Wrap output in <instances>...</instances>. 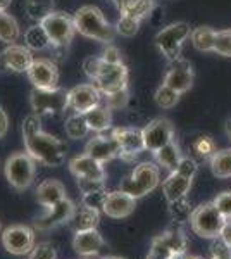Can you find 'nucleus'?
<instances>
[{"instance_id": "f257e3e1", "label": "nucleus", "mask_w": 231, "mask_h": 259, "mask_svg": "<svg viewBox=\"0 0 231 259\" xmlns=\"http://www.w3.org/2000/svg\"><path fill=\"white\" fill-rule=\"evenodd\" d=\"M23 139L24 149L35 161L50 166V168H57V166L64 164L68 147L61 139L41 130L40 116L35 112L28 114L23 119Z\"/></svg>"}, {"instance_id": "f03ea898", "label": "nucleus", "mask_w": 231, "mask_h": 259, "mask_svg": "<svg viewBox=\"0 0 231 259\" xmlns=\"http://www.w3.org/2000/svg\"><path fill=\"white\" fill-rule=\"evenodd\" d=\"M76 33L86 36L90 40L102 41V44H112L114 41V28L104 18L102 11L95 6H83L74 12L73 16Z\"/></svg>"}, {"instance_id": "7ed1b4c3", "label": "nucleus", "mask_w": 231, "mask_h": 259, "mask_svg": "<svg viewBox=\"0 0 231 259\" xmlns=\"http://www.w3.org/2000/svg\"><path fill=\"white\" fill-rule=\"evenodd\" d=\"M161 183V171L159 166L154 162H140L135 166V169L131 171L129 177H126L119 185V190H123L124 194L131 195L133 199H140L149 195L150 192H154Z\"/></svg>"}, {"instance_id": "20e7f679", "label": "nucleus", "mask_w": 231, "mask_h": 259, "mask_svg": "<svg viewBox=\"0 0 231 259\" xmlns=\"http://www.w3.org/2000/svg\"><path fill=\"white\" fill-rule=\"evenodd\" d=\"M188 221H190V227L195 235H199L200 239H209V240L221 237L224 225L228 223L224 220V216L214 206V202H204L200 206H197L192 211Z\"/></svg>"}, {"instance_id": "39448f33", "label": "nucleus", "mask_w": 231, "mask_h": 259, "mask_svg": "<svg viewBox=\"0 0 231 259\" xmlns=\"http://www.w3.org/2000/svg\"><path fill=\"white\" fill-rule=\"evenodd\" d=\"M192 28L184 21H178V23H171L166 28H162L161 31L155 35V47L159 49V52L162 54L169 62L176 61L178 57H181V47L184 40L190 36Z\"/></svg>"}, {"instance_id": "423d86ee", "label": "nucleus", "mask_w": 231, "mask_h": 259, "mask_svg": "<svg viewBox=\"0 0 231 259\" xmlns=\"http://www.w3.org/2000/svg\"><path fill=\"white\" fill-rule=\"evenodd\" d=\"M6 178L16 190H26L31 187L36 175L35 159L28 152H14L6 161Z\"/></svg>"}, {"instance_id": "0eeeda50", "label": "nucleus", "mask_w": 231, "mask_h": 259, "mask_svg": "<svg viewBox=\"0 0 231 259\" xmlns=\"http://www.w3.org/2000/svg\"><path fill=\"white\" fill-rule=\"evenodd\" d=\"M40 24L47 31L52 47H59V49L68 47L74 38V33H76L73 16L66 14V12H59V11L49 12L40 21Z\"/></svg>"}, {"instance_id": "6e6552de", "label": "nucleus", "mask_w": 231, "mask_h": 259, "mask_svg": "<svg viewBox=\"0 0 231 259\" xmlns=\"http://www.w3.org/2000/svg\"><path fill=\"white\" fill-rule=\"evenodd\" d=\"M29 104L35 114H59L68 109V92L62 89L40 90L33 89L29 94Z\"/></svg>"}, {"instance_id": "1a4fd4ad", "label": "nucleus", "mask_w": 231, "mask_h": 259, "mask_svg": "<svg viewBox=\"0 0 231 259\" xmlns=\"http://www.w3.org/2000/svg\"><path fill=\"white\" fill-rule=\"evenodd\" d=\"M2 245L14 256L29 254L35 247V230L26 225H11L2 232Z\"/></svg>"}, {"instance_id": "9d476101", "label": "nucleus", "mask_w": 231, "mask_h": 259, "mask_svg": "<svg viewBox=\"0 0 231 259\" xmlns=\"http://www.w3.org/2000/svg\"><path fill=\"white\" fill-rule=\"evenodd\" d=\"M94 85L102 95L126 90L128 89V68L123 62L121 64H109L104 61V66L99 76L94 80Z\"/></svg>"}, {"instance_id": "9b49d317", "label": "nucleus", "mask_w": 231, "mask_h": 259, "mask_svg": "<svg viewBox=\"0 0 231 259\" xmlns=\"http://www.w3.org/2000/svg\"><path fill=\"white\" fill-rule=\"evenodd\" d=\"M142 135H144L145 150L154 154L174 140V128L169 119L155 118L142 128Z\"/></svg>"}, {"instance_id": "f8f14e48", "label": "nucleus", "mask_w": 231, "mask_h": 259, "mask_svg": "<svg viewBox=\"0 0 231 259\" xmlns=\"http://www.w3.org/2000/svg\"><path fill=\"white\" fill-rule=\"evenodd\" d=\"M28 78L33 83V89L54 90L59 89V69L56 62L50 59H35L28 69Z\"/></svg>"}, {"instance_id": "ddd939ff", "label": "nucleus", "mask_w": 231, "mask_h": 259, "mask_svg": "<svg viewBox=\"0 0 231 259\" xmlns=\"http://www.w3.org/2000/svg\"><path fill=\"white\" fill-rule=\"evenodd\" d=\"M111 135L117 140V144L121 147L119 156L126 161H133L138 154L145 150L144 135H142L140 128H131V126L112 128Z\"/></svg>"}, {"instance_id": "4468645a", "label": "nucleus", "mask_w": 231, "mask_h": 259, "mask_svg": "<svg viewBox=\"0 0 231 259\" xmlns=\"http://www.w3.org/2000/svg\"><path fill=\"white\" fill-rule=\"evenodd\" d=\"M33 61H35L33 52L26 45H7V49L0 54V71L9 69L14 73H28Z\"/></svg>"}, {"instance_id": "2eb2a0df", "label": "nucleus", "mask_w": 231, "mask_h": 259, "mask_svg": "<svg viewBox=\"0 0 231 259\" xmlns=\"http://www.w3.org/2000/svg\"><path fill=\"white\" fill-rule=\"evenodd\" d=\"M74 207L76 206H74L73 200H69L68 197L62 199L61 202L47 207V211L35 221V228L40 230V232H47V230L61 227V225H68V221L74 212Z\"/></svg>"}, {"instance_id": "dca6fc26", "label": "nucleus", "mask_w": 231, "mask_h": 259, "mask_svg": "<svg viewBox=\"0 0 231 259\" xmlns=\"http://www.w3.org/2000/svg\"><path fill=\"white\" fill-rule=\"evenodd\" d=\"M162 83L169 87V89H173L174 92H178L179 95L188 92L193 85L192 64L183 57H178L176 61L169 62V69H167Z\"/></svg>"}, {"instance_id": "f3484780", "label": "nucleus", "mask_w": 231, "mask_h": 259, "mask_svg": "<svg viewBox=\"0 0 231 259\" xmlns=\"http://www.w3.org/2000/svg\"><path fill=\"white\" fill-rule=\"evenodd\" d=\"M102 100V94L91 85H78L68 92V107L78 114H85L95 106H99Z\"/></svg>"}, {"instance_id": "a211bd4d", "label": "nucleus", "mask_w": 231, "mask_h": 259, "mask_svg": "<svg viewBox=\"0 0 231 259\" xmlns=\"http://www.w3.org/2000/svg\"><path fill=\"white\" fill-rule=\"evenodd\" d=\"M135 207H136V199L124 194L123 190H114V192H107L102 212L112 220H124L135 212Z\"/></svg>"}, {"instance_id": "6ab92c4d", "label": "nucleus", "mask_w": 231, "mask_h": 259, "mask_svg": "<svg viewBox=\"0 0 231 259\" xmlns=\"http://www.w3.org/2000/svg\"><path fill=\"white\" fill-rule=\"evenodd\" d=\"M187 249L188 240L179 228H171L162 232L161 235H157L152 240V247H150V250H155L164 257L171 256L174 252H187Z\"/></svg>"}, {"instance_id": "aec40b11", "label": "nucleus", "mask_w": 231, "mask_h": 259, "mask_svg": "<svg viewBox=\"0 0 231 259\" xmlns=\"http://www.w3.org/2000/svg\"><path fill=\"white\" fill-rule=\"evenodd\" d=\"M85 154H88L90 157L100 161V162H107L112 161L114 157H117L121 154V147L117 144V140L112 135H104L99 133L94 139L88 140Z\"/></svg>"}, {"instance_id": "412c9836", "label": "nucleus", "mask_w": 231, "mask_h": 259, "mask_svg": "<svg viewBox=\"0 0 231 259\" xmlns=\"http://www.w3.org/2000/svg\"><path fill=\"white\" fill-rule=\"evenodd\" d=\"M106 245L102 233L97 228L81 230V232H74L73 237V249L83 257H94L100 252V249Z\"/></svg>"}, {"instance_id": "4be33fe9", "label": "nucleus", "mask_w": 231, "mask_h": 259, "mask_svg": "<svg viewBox=\"0 0 231 259\" xmlns=\"http://www.w3.org/2000/svg\"><path fill=\"white\" fill-rule=\"evenodd\" d=\"M69 171L76 178H95V180H106L107 173L104 169V162L94 159L88 154H81L69 161Z\"/></svg>"}, {"instance_id": "5701e85b", "label": "nucleus", "mask_w": 231, "mask_h": 259, "mask_svg": "<svg viewBox=\"0 0 231 259\" xmlns=\"http://www.w3.org/2000/svg\"><path fill=\"white\" fill-rule=\"evenodd\" d=\"M192 189V178L179 175L178 171H171V175L162 182V194L167 202L184 199Z\"/></svg>"}, {"instance_id": "b1692460", "label": "nucleus", "mask_w": 231, "mask_h": 259, "mask_svg": "<svg viewBox=\"0 0 231 259\" xmlns=\"http://www.w3.org/2000/svg\"><path fill=\"white\" fill-rule=\"evenodd\" d=\"M62 199H66V189L57 180H45L36 187V200L41 206L50 207L61 202Z\"/></svg>"}, {"instance_id": "393cba45", "label": "nucleus", "mask_w": 231, "mask_h": 259, "mask_svg": "<svg viewBox=\"0 0 231 259\" xmlns=\"http://www.w3.org/2000/svg\"><path fill=\"white\" fill-rule=\"evenodd\" d=\"M99 223H100V211L91 209V207L85 206V204L74 207L73 216H71V220L68 221V225L74 230V232L97 228Z\"/></svg>"}, {"instance_id": "a878e982", "label": "nucleus", "mask_w": 231, "mask_h": 259, "mask_svg": "<svg viewBox=\"0 0 231 259\" xmlns=\"http://www.w3.org/2000/svg\"><path fill=\"white\" fill-rule=\"evenodd\" d=\"M85 119L88 123L90 132L104 133L112 126V111L106 106H95L94 109L85 112Z\"/></svg>"}, {"instance_id": "bb28decb", "label": "nucleus", "mask_w": 231, "mask_h": 259, "mask_svg": "<svg viewBox=\"0 0 231 259\" xmlns=\"http://www.w3.org/2000/svg\"><path fill=\"white\" fill-rule=\"evenodd\" d=\"M216 35L217 31L209 26H197L190 33L192 45L199 52H214V45H216Z\"/></svg>"}, {"instance_id": "cd10ccee", "label": "nucleus", "mask_w": 231, "mask_h": 259, "mask_svg": "<svg viewBox=\"0 0 231 259\" xmlns=\"http://www.w3.org/2000/svg\"><path fill=\"white\" fill-rule=\"evenodd\" d=\"M155 161H157L159 166L169 169V171H176L179 161H181V152H179V145L176 142H169L167 145H164L162 149H159L157 152H154Z\"/></svg>"}, {"instance_id": "c85d7f7f", "label": "nucleus", "mask_w": 231, "mask_h": 259, "mask_svg": "<svg viewBox=\"0 0 231 259\" xmlns=\"http://www.w3.org/2000/svg\"><path fill=\"white\" fill-rule=\"evenodd\" d=\"M154 6H155V0H126L119 12L121 16H128V18H133L142 23L152 12Z\"/></svg>"}, {"instance_id": "c756f323", "label": "nucleus", "mask_w": 231, "mask_h": 259, "mask_svg": "<svg viewBox=\"0 0 231 259\" xmlns=\"http://www.w3.org/2000/svg\"><path fill=\"white\" fill-rule=\"evenodd\" d=\"M209 164L216 178H231V149L216 150L209 159Z\"/></svg>"}, {"instance_id": "7c9ffc66", "label": "nucleus", "mask_w": 231, "mask_h": 259, "mask_svg": "<svg viewBox=\"0 0 231 259\" xmlns=\"http://www.w3.org/2000/svg\"><path fill=\"white\" fill-rule=\"evenodd\" d=\"M21 35L18 21L7 14V11H0V40L7 45L16 44Z\"/></svg>"}, {"instance_id": "2f4dec72", "label": "nucleus", "mask_w": 231, "mask_h": 259, "mask_svg": "<svg viewBox=\"0 0 231 259\" xmlns=\"http://www.w3.org/2000/svg\"><path fill=\"white\" fill-rule=\"evenodd\" d=\"M24 44L29 50H45L50 47V38L47 31L43 30V26L38 23L35 26L28 28V31L24 33Z\"/></svg>"}, {"instance_id": "473e14b6", "label": "nucleus", "mask_w": 231, "mask_h": 259, "mask_svg": "<svg viewBox=\"0 0 231 259\" xmlns=\"http://www.w3.org/2000/svg\"><path fill=\"white\" fill-rule=\"evenodd\" d=\"M190 150H192V157L195 161L197 159L205 161V159H211L217 149H216V144H214V140L211 139V137L202 135V137H199V139H195L192 142Z\"/></svg>"}, {"instance_id": "72a5a7b5", "label": "nucleus", "mask_w": 231, "mask_h": 259, "mask_svg": "<svg viewBox=\"0 0 231 259\" xmlns=\"http://www.w3.org/2000/svg\"><path fill=\"white\" fill-rule=\"evenodd\" d=\"M64 126H66V133H68V137L73 140L85 139V137L88 135V132H90L88 123L85 119V114H78V112H74L73 116H69V118L66 119Z\"/></svg>"}, {"instance_id": "f704fd0d", "label": "nucleus", "mask_w": 231, "mask_h": 259, "mask_svg": "<svg viewBox=\"0 0 231 259\" xmlns=\"http://www.w3.org/2000/svg\"><path fill=\"white\" fill-rule=\"evenodd\" d=\"M154 99H155V104H157L161 109H171V107H174L176 104H178L179 94L162 83V85L159 87L157 90H155Z\"/></svg>"}, {"instance_id": "c9c22d12", "label": "nucleus", "mask_w": 231, "mask_h": 259, "mask_svg": "<svg viewBox=\"0 0 231 259\" xmlns=\"http://www.w3.org/2000/svg\"><path fill=\"white\" fill-rule=\"evenodd\" d=\"M102 97H104V106L109 107L111 111H119L126 107V104H128V100H129V94H128V89H126L121 92H114V94L102 95Z\"/></svg>"}, {"instance_id": "e433bc0d", "label": "nucleus", "mask_w": 231, "mask_h": 259, "mask_svg": "<svg viewBox=\"0 0 231 259\" xmlns=\"http://www.w3.org/2000/svg\"><path fill=\"white\" fill-rule=\"evenodd\" d=\"M26 9H28L29 18L36 19L40 23V21L43 19L45 16L49 14V12H52V0H45L43 4L36 2V0H28Z\"/></svg>"}, {"instance_id": "4c0bfd02", "label": "nucleus", "mask_w": 231, "mask_h": 259, "mask_svg": "<svg viewBox=\"0 0 231 259\" xmlns=\"http://www.w3.org/2000/svg\"><path fill=\"white\" fill-rule=\"evenodd\" d=\"M214 52L219 54V56H224V57H231V30L217 31Z\"/></svg>"}, {"instance_id": "58836bf2", "label": "nucleus", "mask_w": 231, "mask_h": 259, "mask_svg": "<svg viewBox=\"0 0 231 259\" xmlns=\"http://www.w3.org/2000/svg\"><path fill=\"white\" fill-rule=\"evenodd\" d=\"M78 180V189L83 195L91 194V192L107 190L106 180H95V178H76Z\"/></svg>"}, {"instance_id": "ea45409f", "label": "nucleus", "mask_w": 231, "mask_h": 259, "mask_svg": "<svg viewBox=\"0 0 231 259\" xmlns=\"http://www.w3.org/2000/svg\"><path fill=\"white\" fill-rule=\"evenodd\" d=\"M212 202H214V206L217 207V211L224 216V220L231 221V190L217 194V197L214 199Z\"/></svg>"}, {"instance_id": "a19ab883", "label": "nucleus", "mask_w": 231, "mask_h": 259, "mask_svg": "<svg viewBox=\"0 0 231 259\" xmlns=\"http://www.w3.org/2000/svg\"><path fill=\"white\" fill-rule=\"evenodd\" d=\"M117 31L121 33L123 36H133L138 33V28H140V21L128 18V16H121L119 21L116 24Z\"/></svg>"}, {"instance_id": "79ce46f5", "label": "nucleus", "mask_w": 231, "mask_h": 259, "mask_svg": "<svg viewBox=\"0 0 231 259\" xmlns=\"http://www.w3.org/2000/svg\"><path fill=\"white\" fill-rule=\"evenodd\" d=\"M28 259H57V250L52 244L43 242V244H38L33 247Z\"/></svg>"}, {"instance_id": "37998d69", "label": "nucleus", "mask_w": 231, "mask_h": 259, "mask_svg": "<svg viewBox=\"0 0 231 259\" xmlns=\"http://www.w3.org/2000/svg\"><path fill=\"white\" fill-rule=\"evenodd\" d=\"M106 197H107V190L91 192V194H85V195H83L81 204H85V206L91 207V209H97V211L102 212L104 200H106Z\"/></svg>"}, {"instance_id": "c03bdc74", "label": "nucleus", "mask_w": 231, "mask_h": 259, "mask_svg": "<svg viewBox=\"0 0 231 259\" xmlns=\"http://www.w3.org/2000/svg\"><path fill=\"white\" fill-rule=\"evenodd\" d=\"M169 211L174 220H190V206H188L187 199H179L174 202H169Z\"/></svg>"}, {"instance_id": "a18cd8bd", "label": "nucleus", "mask_w": 231, "mask_h": 259, "mask_svg": "<svg viewBox=\"0 0 231 259\" xmlns=\"http://www.w3.org/2000/svg\"><path fill=\"white\" fill-rule=\"evenodd\" d=\"M102 66H104V59H102V57L90 56V57H86V59L83 61V69H85V73L88 74V78H90L91 81H94L95 78L99 76Z\"/></svg>"}, {"instance_id": "49530a36", "label": "nucleus", "mask_w": 231, "mask_h": 259, "mask_svg": "<svg viewBox=\"0 0 231 259\" xmlns=\"http://www.w3.org/2000/svg\"><path fill=\"white\" fill-rule=\"evenodd\" d=\"M176 171H178L179 175H183V177L193 180L195 175L199 173V164H197V161L193 159V157H181V161H179Z\"/></svg>"}, {"instance_id": "de8ad7c7", "label": "nucleus", "mask_w": 231, "mask_h": 259, "mask_svg": "<svg viewBox=\"0 0 231 259\" xmlns=\"http://www.w3.org/2000/svg\"><path fill=\"white\" fill-rule=\"evenodd\" d=\"M211 254V259H231V247L221 237H217V239H214Z\"/></svg>"}, {"instance_id": "09e8293b", "label": "nucleus", "mask_w": 231, "mask_h": 259, "mask_svg": "<svg viewBox=\"0 0 231 259\" xmlns=\"http://www.w3.org/2000/svg\"><path fill=\"white\" fill-rule=\"evenodd\" d=\"M100 57L106 62H109V64H121V62H123V56H121V52L112 44L107 45Z\"/></svg>"}, {"instance_id": "8fccbe9b", "label": "nucleus", "mask_w": 231, "mask_h": 259, "mask_svg": "<svg viewBox=\"0 0 231 259\" xmlns=\"http://www.w3.org/2000/svg\"><path fill=\"white\" fill-rule=\"evenodd\" d=\"M7 132H9V116L0 106V139H4L7 135Z\"/></svg>"}, {"instance_id": "3c124183", "label": "nucleus", "mask_w": 231, "mask_h": 259, "mask_svg": "<svg viewBox=\"0 0 231 259\" xmlns=\"http://www.w3.org/2000/svg\"><path fill=\"white\" fill-rule=\"evenodd\" d=\"M221 239L231 247V221H228V223L224 225V230H222V233H221Z\"/></svg>"}, {"instance_id": "603ef678", "label": "nucleus", "mask_w": 231, "mask_h": 259, "mask_svg": "<svg viewBox=\"0 0 231 259\" xmlns=\"http://www.w3.org/2000/svg\"><path fill=\"white\" fill-rule=\"evenodd\" d=\"M166 259H188V256H187V252H174V254H171V256H167Z\"/></svg>"}, {"instance_id": "864d4df0", "label": "nucleus", "mask_w": 231, "mask_h": 259, "mask_svg": "<svg viewBox=\"0 0 231 259\" xmlns=\"http://www.w3.org/2000/svg\"><path fill=\"white\" fill-rule=\"evenodd\" d=\"M145 259H166V257L161 256V254H157V252H155V250H150V252L145 256Z\"/></svg>"}, {"instance_id": "5fc2aeb1", "label": "nucleus", "mask_w": 231, "mask_h": 259, "mask_svg": "<svg viewBox=\"0 0 231 259\" xmlns=\"http://www.w3.org/2000/svg\"><path fill=\"white\" fill-rule=\"evenodd\" d=\"M12 0H0V11H7L11 7Z\"/></svg>"}, {"instance_id": "6e6d98bb", "label": "nucleus", "mask_w": 231, "mask_h": 259, "mask_svg": "<svg viewBox=\"0 0 231 259\" xmlns=\"http://www.w3.org/2000/svg\"><path fill=\"white\" fill-rule=\"evenodd\" d=\"M111 2H112V4H114V6L117 7V11H119V9H121V7H123V6H124V2H126V0H111Z\"/></svg>"}, {"instance_id": "4d7b16f0", "label": "nucleus", "mask_w": 231, "mask_h": 259, "mask_svg": "<svg viewBox=\"0 0 231 259\" xmlns=\"http://www.w3.org/2000/svg\"><path fill=\"white\" fill-rule=\"evenodd\" d=\"M226 135H228V139L231 140V119L226 123Z\"/></svg>"}, {"instance_id": "13d9d810", "label": "nucleus", "mask_w": 231, "mask_h": 259, "mask_svg": "<svg viewBox=\"0 0 231 259\" xmlns=\"http://www.w3.org/2000/svg\"><path fill=\"white\" fill-rule=\"evenodd\" d=\"M102 259H126V257H121V256H106V257H102Z\"/></svg>"}, {"instance_id": "bf43d9fd", "label": "nucleus", "mask_w": 231, "mask_h": 259, "mask_svg": "<svg viewBox=\"0 0 231 259\" xmlns=\"http://www.w3.org/2000/svg\"><path fill=\"white\" fill-rule=\"evenodd\" d=\"M188 259H202V257H199V256H193V257H188Z\"/></svg>"}, {"instance_id": "052dcab7", "label": "nucleus", "mask_w": 231, "mask_h": 259, "mask_svg": "<svg viewBox=\"0 0 231 259\" xmlns=\"http://www.w3.org/2000/svg\"><path fill=\"white\" fill-rule=\"evenodd\" d=\"M0 232H2V227H0Z\"/></svg>"}, {"instance_id": "680f3d73", "label": "nucleus", "mask_w": 231, "mask_h": 259, "mask_svg": "<svg viewBox=\"0 0 231 259\" xmlns=\"http://www.w3.org/2000/svg\"><path fill=\"white\" fill-rule=\"evenodd\" d=\"M85 259H90V257H85Z\"/></svg>"}]
</instances>
